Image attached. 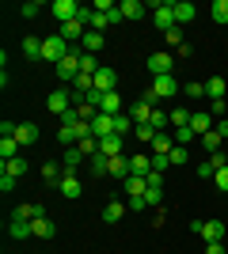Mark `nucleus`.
I'll list each match as a JSON object with an SVG mask.
<instances>
[{
    "label": "nucleus",
    "mask_w": 228,
    "mask_h": 254,
    "mask_svg": "<svg viewBox=\"0 0 228 254\" xmlns=\"http://www.w3.org/2000/svg\"><path fill=\"white\" fill-rule=\"evenodd\" d=\"M152 91H156V99H171V95H179V80H175V72L156 76V80H152Z\"/></svg>",
    "instance_id": "obj_4"
},
{
    "label": "nucleus",
    "mask_w": 228,
    "mask_h": 254,
    "mask_svg": "<svg viewBox=\"0 0 228 254\" xmlns=\"http://www.w3.org/2000/svg\"><path fill=\"white\" fill-rule=\"evenodd\" d=\"M194 0H179L175 4V27H183V23H194Z\"/></svg>",
    "instance_id": "obj_14"
},
{
    "label": "nucleus",
    "mask_w": 228,
    "mask_h": 254,
    "mask_svg": "<svg viewBox=\"0 0 228 254\" xmlns=\"http://www.w3.org/2000/svg\"><path fill=\"white\" fill-rule=\"evenodd\" d=\"M209 129H213V114H206V110H194V114H190V133H202V137H206Z\"/></svg>",
    "instance_id": "obj_12"
},
{
    "label": "nucleus",
    "mask_w": 228,
    "mask_h": 254,
    "mask_svg": "<svg viewBox=\"0 0 228 254\" xmlns=\"http://www.w3.org/2000/svg\"><path fill=\"white\" fill-rule=\"evenodd\" d=\"M171 148H175L171 133H156V140H152V156H171Z\"/></svg>",
    "instance_id": "obj_17"
},
{
    "label": "nucleus",
    "mask_w": 228,
    "mask_h": 254,
    "mask_svg": "<svg viewBox=\"0 0 228 254\" xmlns=\"http://www.w3.org/2000/svg\"><path fill=\"white\" fill-rule=\"evenodd\" d=\"M42 179H46V182H61V171H57V163H42Z\"/></svg>",
    "instance_id": "obj_44"
},
{
    "label": "nucleus",
    "mask_w": 228,
    "mask_h": 254,
    "mask_svg": "<svg viewBox=\"0 0 228 254\" xmlns=\"http://www.w3.org/2000/svg\"><path fill=\"white\" fill-rule=\"evenodd\" d=\"M23 57H27V61H38V57H42V38H23Z\"/></svg>",
    "instance_id": "obj_29"
},
{
    "label": "nucleus",
    "mask_w": 228,
    "mask_h": 254,
    "mask_svg": "<svg viewBox=\"0 0 228 254\" xmlns=\"http://www.w3.org/2000/svg\"><path fill=\"white\" fill-rule=\"evenodd\" d=\"M15 140H19V144H34V140H38V126L19 122V126H15Z\"/></svg>",
    "instance_id": "obj_21"
},
{
    "label": "nucleus",
    "mask_w": 228,
    "mask_h": 254,
    "mask_svg": "<svg viewBox=\"0 0 228 254\" xmlns=\"http://www.w3.org/2000/svg\"><path fill=\"white\" fill-rule=\"evenodd\" d=\"M99 156H107V159L122 156V137H103L99 140Z\"/></svg>",
    "instance_id": "obj_22"
},
{
    "label": "nucleus",
    "mask_w": 228,
    "mask_h": 254,
    "mask_svg": "<svg viewBox=\"0 0 228 254\" xmlns=\"http://www.w3.org/2000/svg\"><path fill=\"white\" fill-rule=\"evenodd\" d=\"M126 190H130V197H145V193H149L145 175H130V179H126Z\"/></svg>",
    "instance_id": "obj_23"
},
{
    "label": "nucleus",
    "mask_w": 228,
    "mask_h": 254,
    "mask_svg": "<svg viewBox=\"0 0 228 254\" xmlns=\"http://www.w3.org/2000/svg\"><path fill=\"white\" fill-rule=\"evenodd\" d=\"M99 110H103V114H122V95L118 91H107V95H103V103H99Z\"/></svg>",
    "instance_id": "obj_20"
},
{
    "label": "nucleus",
    "mask_w": 228,
    "mask_h": 254,
    "mask_svg": "<svg viewBox=\"0 0 228 254\" xmlns=\"http://www.w3.org/2000/svg\"><path fill=\"white\" fill-rule=\"evenodd\" d=\"M95 91H103V95H107V91H118V72H114V68H99L95 72Z\"/></svg>",
    "instance_id": "obj_10"
},
{
    "label": "nucleus",
    "mask_w": 228,
    "mask_h": 254,
    "mask_svg": "<svg viewBox=\"0 0 228 254\" xmlns=\"http://www.w3.org/2000/svg\"><path fill=\"white\" fill-rule=\"evenodd\" d=\"M69 103H73V95H69L65 87H61V91H54V95L46 99V106H50V110H54L57 118H61V114H65V110H69Z\"/></svg>",
    "instance_id": "obj_13"
},
{
    "label": "nucleus",
    "mask_w": 228,
    "mask_h": 254,
    "mask_svg": "<svg viewBox=\"0 0 228 254\" xmlns=\"http://www.w3.org/2000/svg\"><path fill=\"white\" fill-rule=\"evenodd\" d=\"M76 76H80V53L73 50V53L65 57V61L57 64V80H65V84H73Z\"/></svg>",
    "instance_id": "obj_6"
},
{
    "label": "nucleus",
    "mask_w": 228,
    "mask_h": 254,
    "mask_svg": "<svg viewBox=\"0 0 228 254\" xmlns=\"http://www.w3.org/2000/svg\"><path fill=\"white\" fill-rule=\"evenodd\" d=\"M163 38H167V42H171L175 50H179V46H183V27H171V31L163 34Z\"/></svg>",
    "instance_id": "obj_48"
},
{
    "label": "nucleus",
    "mask_w": 228,
    "mask_h": 254,
    "mask_svg": "<svg viewBox=\"0 0 228 254\" xmlns=\"http://www.w3.org/2000/svg\"><path fill=\"white\" fill-rule=\"evenodd\" d=\"M133 129H137V122H133L130 114H114V137H126Z\"/></svg>",
    "instance_id": "obj_27"
},
{
    "label": "nucleus",
    "mask_w": 228,
    "mask_h": 254,
    "mask_svg": "<svg viewBox=\"0 0 228 254\" xmlns=\"http://www.w3.org/2000/svg\"><path fill=\"white\" fill-rule=\"evenodd\" d=\"M171 68H175V57H171V53H152V57H149V72L167 76Z\"/></svg>",
    "instance_id": "obj_9"
},
{
    "label": "nucleus",
    "mask_w": 228,
    "mask_h": 254,
    "mask_svg": "<svg viewBox=\"0 0 228 254\" xmlns=\"http://www.w3.org/2000/svg\"><path fill=\"white\" fill-rule=\"evenodd\" d=\"M0 190H4V193L15 190V175H0Z\"/></svg>",
    "instance_id": "obj_52"
},
{
    "label": "nucleus",
    "mask_w": 228,
    "mask_h": 254,
    "mask_svg": "<svg viewBox=\"0 0 228 254\" xmlns=\"http://www.w3.org/2000/svg\"><path fill=\"white\" fill-rule=\"evenodd\" d=\"M213 133H221V137H228V118H221V126H213Z\"/></svg>",
    "instance_id": "obj_58"
},
{
    "label": "nucleus",
    "mask_w": 228,
    "mask_h": 254,
    "mask_svg": "<svg viewBox=\"0 0 228 254\" xmlns=\"http://www.w3.org/2000/svg\"><path fill=\"white\" fill-rule=\"evenodd\" d=\"M213 19L228 23V0H213Z\"/></svg>",
    "instance_id": "obj_39"
},
{
    "label": "nucleus",
    "mask_w": 228,
    "mask_h": 254,
    "mask_svg": "<svg viewBox=\"0 0 228 254\" xmlns=\"http://www.w3.org/2000/svg\"><path fill=\"white\" fill-rule=\"evenodd\" d=\"M8 232H11V239H27V235H34V224H31V220H19V216H11Z\"/></svg>",
    "instance_id": "obj_19"
},
{
    "label": "nucleus",
    "mask_w": 228,
    "mask_h": 254,
    "mask_svg": "<svg viewBox=\"0 0 228 254\" xmlns=\"http://www.w3.org/2000/svg\"><path fill=\"white\" fill-rule=\"evenodd\" d=\"M190 228H194L206 243H221V239H225V224L221 220H198V224H190Z\"/></svg>",
    "instance_id": "obj_3"
},
{
    "label": "nucleus",
    "mask_w": 228,
    "mask_h": 254,
    "mask_svg": "<svg viewBox=\"0 0 228 254\" xmlns=\"http://www.w3.org/2000/svg\"><path fill=\"white\" fill-rule=\"evenodd\" d=\"M50 11H54L61 23H73V19H80V4L76 0H54L50 4Z\"/></svg>",
    "instance_id": "obj_5"
},
{
    "label": "nucleus",
    "mask_w": 228,
    "mask_h": 254,
    "mask_svg": "<svg viewBox=\"0 0 228 254\" xmlns=\"http://www.w3.org/2000/svg\"><path fill=\"white\" fill-rule=\"evenodd\" d=\"M213 175H217V163H213V159L198 163V179H213Z\"/></svg>",
    "instance_id": "obj_45"
},
{
    "label": "nucleus",
    "mask_w": 228,
    "mask_h": 254,
    "mask_svg": "<svg viewBox=\"0 0 228 254\" xmlns=\"http://www.w3.org/2000/svg\"><path fill=\"white\" fill-rule=\"evenodd\" d=\"M221 140H225V137H221V133H213V129H209L206 137H202V144H206L209 152H221Z\"/></svg>",
    "instance_id": "obj_38"
},
{
    "label": "nucleus",
    "mask_w": 228,
    "mask_h": 254,
    "mask_svg": "<svg viewBox=\"0 0 228 254\" xmlns=\"http://www.w3.org/2000/svg\"><path fill=\"white\" fill-rule=\"evenodd\" d=\"M57 190L65 193L69 201H73V197H80V193H84V190H80V179H76V175H61V182H57Z\"/></svg>",
    "instance_id": "obj_15"
},
{
    "label": "nucleus",
    "mask_w": 228,
    "mask_h": 254,
    "mask_svg": "<svg viewBox=\"0 0 228 254\" xmlns=\"http://www.w3.org/2000/svg\"><path fill=\"white\" fill-rule=\"evenodd\" d=\"M167 167H171V156H152V171H160V175H163Z\"/></svg>",
    "instance_id": "obj_50"
},
{
    "label": "nucleus",
    "mask_w": 228,
    "mask_h": 254,
    "mask_svg": "<svg viewBox=\"0 0 228 254\" xmlns=\"http://www.w3.org/2000/svg\"><path fill=\"white\" fill-rule=\"evenodd\" d=\"M76 114H80V122H87V126H91V118H95L99 110H95L91 103H80V106H76Z\"/></svg>",
    "instance_id": "obj_41"
},
{
    "label": "nucleus",
    "mask_w": 228,
    "mask_h": 254,
    "mask_svg": "<svg viewBox=\"0 0 228 254\" xmlns=\"http://www.w3.org/2000/svg\"><path fill=\"white\" fill-rule=\"evenodd\" d=\"M57 34H61V38H65L69 46H76V42H84L87 27H84V23H80V19H73V23H61V31H57Z\"/></svg>",
    "instance_id": "obj_8"
},
{
    "label": "nucleus",
    "mask_w": 228,
    "mask_h": 254,
    "mask_svg": "<svg viewBox=\"0 0 228 254\" xmlns=\"http://www.w3.org/2000/svg\"><path fill=\"white\" fill-rule=\"evenodd\" d=\"M206 99H209V103H213V99H225V80H221V76L206 80Z\"/></svg>",
    "instance_id": "obj_30"
},
{
    "label": "nucleus",
    "mask_w": 228,
    "mask_h": 254,
    "mask_svg": "<svg viewBox=\"0 0 228 254\" xmlns=\"http://www.w3.org/2000/svg\"><path fill=\"white\" fill-rule=\"evenodd\" d=\"M80 72H84V76H95V72H99L95 53H84V50H80Z\"/></svg>",
    "instance_id": "obj_33"
},
{
    "label": "nucleus",
    "mask_w": 228,
    "mask_h": 254,
    "mask_svg": "<svg viewBox=\"0 0 228 254\" xmlns=\"http://www.w3.org/2000/svg\"><path fill=\"white\" fill-rule=\"evenodd\" d=\"M171 137H175V144H183V148H186V144H190V126H183V129H175Z\"/></svg>",
    "instance_id": "obj_49"
},
{
    "label": "nucleus",
    "mask_w": 228,
    "mask_h": 254,
    "mask_svg": "<svg viewBox=\"0 0 228 254\" xmlns=\"http://www.w3.org/2000/svg\"><path fill=\"white\" fill-rule=\"evenodd\" d=\"M91 175H95V179H103V175H110V159L107 156H91Z\"/></svg>",
    "instance_id": "obj_32"
},
{
    "label": "nucleus",
    "mask_w": 228,
    "mask_h": 254,
    "mask_svg": "<svg viewBox=\"0 0 228 254\" xmlns=\"http://www.w3.org/2000/svg\"><path fill=\"white\" fill-rule=\"evenodd\" d=\"M141 209H149V205H145V197H130V212H141Z\"/></svg>",
    "instance_id": "obj_55"
},
{
    "label": "nucleus",
    "mask_w": 228,
    "mask_h": 254,
    "mask_svg": "<svg viewBox=\"0 0 228 254\" xmlns=\"http://www.w3.org/2000/svg\"><path fill=\"white\" fill-rule=\"evenodd\" d=\"M186 159H190V152H186L183 144H175L171 148V163H186Z\"/></svg>",
    "instance_id": "obj_51"
},
{
    "label": "nucleus",
    "mask_w": 228,
    "mask_h": 254,
    "mask_svg": "<svg viewBox=\"0 0 228 254\" xmlns=\"http://www.w3.org/2000/svg\"><path fill=\"white\" fill-rule=\"evenodd\" d=\"M23 171H27V159H23V156H15V159H4V175H15V179H19Z\"/></svg>",
    "instance_id": "obj_35"
},
{
    "label": "nucleus",
    "mask_w": 228,
    "mask_h": 254,
    "mask_svg": "<svg viewBox=\"0 0 228 254\" xmlns=\"http://www.w3.org/2000/svg\"><path fill=\"white\" fill-rule=\"evenodd\" d=\"M91 137H95V140H103V137H114V118L99 110V114L91 118Z\"/></svg>",
    "instance_id": "obj_7"
},
{
    "label": "nucleus",
    "mask_w": 228,
    "mask_h": 254,
    "mask_svg": "<svg viewBox=\"0 0 228 254\" xmlns=\"http://www.w3.org/2000/svg\"><path fill=\"white\" fill-rule=\"evenodd\" d=\"M76 148H80V152H84L87 159H91V156H95V152H99V140H95V137H84V140H80V144H76Z\"/></svg>",
    "instance_id": "obj_36"
},
{
    "label": "nucleus",
    "mask_w": 228,
    "mask_h": 254,
    "mask_svg": "<svg viewBox=\"0 0 228 254\" xmlns=\"http://www.w3.org/2000/svg\"><path fill=\"white\" fill-rule=\"evenodd\" d=\"M122 216H126V205H122V201H107V209H103V224H118Z\"/></svg>",
    "instance_id": "obj_26"
},
{
    "label": "nucleus",
    "mask_w": 228,
    "mask_h": 254,
    "mask_svg": "<svg viewBox=\"0 0 228 254\" xmlns=\"http://www.w3.org/2000/svg\"><path fill=\"white\" fill-rule=\"evenodd\" d=\"M103 46H107V42H103V34H99V31H87L84 42H80V50H84V53H99Z\"/></svg>",
    "instance_id": "obj_25"
},
{
    "label": "nucleus",
    "mask_w": 228,
    "mask_h": 254,
    "mask_svg": "<svg viewBox=\"0 0 228 254\" xmlns=\"http://www.w3.org/2000/svg\"><path fill=\"white\" fill-rule=\"evenodd\" d=\"M145 182H149V190H163V175H160V171H149Z\"/></svg>",
    "instance_id": "obj_47"
},
{
    "label": "nucleus",
    "mask_w": 228,
    "mask_h": 254,
    "mask_svg": "<svg viewBox=\"0 0 228 254\" xmlns=\"http://www.w3.org/2000/svg\"><path fill=\"white\" fill-rule=\"evenodd\" d=\"M107 27H110V19L103 15V11H95V15H91V27H87V31H99V34H103Z\"/></svg>",
    "instance_id": "obj_40"
},
{
    "label": "nucleus",
    "mask_w": 228,
    "mask_h": 254,
    "mask_svg": "<svg viewBox=\"0 0 228 254\" xmlns=\"http://www.w3.org/2000/svg\"><path fill=\"white\" fill-rule=\"evenodd\" d=\"M160 197H163V190H149L145 193V205H160Z\"/></svg>",
    "instance_id": "obj_54"
},
{
    "label": "nucleus",
    "mask_w": 228,
    "mask_h": 254,
    "mask_svg": "<svg viewBox=\"0 0 228 254\" xmlns=\"http://www.w3.org/2000/svg\"><path fill=\"white\" fill-rule=\"evenodd\" d=\"M213 182H217V190H221V193H228V163H225V167H217Z\"/></svg>",
    "instance_id": "obj_42"
},
{
    "label": "nucleus",
    "mask_w": 228,
    "mask_h": 254,
    "mask_svg": "<svg viewBox=\"0 0 228 254\" xmlns=\"http://www.w3.org/2000/svg\"><path fill=\"white\" fill-rule=\"evenodd\" d=\"M152 23H156V31H171L175 27V4L171 0H163V4H152Z\"/></svg>",
    "instance_id": "obj_2"
},
{
    "label": "nucleus",
    "mask_w": 228,
    "mask_h": 254,
    "mask_svg": "<svg viewBox=\"0 0 228 254\" xmlns=\"http://www.w3.org/2000/svg\"><path fill=\"white\" fill-rule=\"evenodd\" d=\"M149 171H152L149 156H130V175H149Z\"/></svg>",
    "instance_id": "obj_31"
},
{
    "label": "nucleus",
    "mask_w": 228,
    "mask_h": 254,
    "mask_svg": "<svg viewBox=\"0 0 228 254\" xmlns=\"http://www.w3.org/2000/svg\"><path fill=\"white\" fill-rule=\"evenodd\" d=\"M206 254H225V243H206Z\"/></svg>",
    "instance_id": "obj_57"
},
{
    "label": "nucleus",
    "mask_w": 228,
    "mask_h": 254,
    "mask_svg": "<svg viewBox=\"0 0 228 254\" xmlns=\"http://www.w3.org/2000/svg\"><path fill=\"white\" fill-rule=\"evenodd\" d=\"M141 103H149V106H156V103H160V99H156V91H152V87H149V91H145V95H141Z\"/></svg>",
    "instance_id": "obj_56"
},
{
    "label": "nucleus",
    "mask_w": 228,
    "mask_h": 254,
    "mask_svg": "<svg viewBox=\"0 0 228 254\" xmlns=\"http://www.w3.org/2000/svg\"><path fill=\"white\" fill-rule=\"evenodd\" d=\"M34 224V235H38V239H54L57 235V224L50 220V216H42V220H31Z\"/></svg>",
    "instance_id": "obj_24"
},
{
    "label": "nucleus",
    "mask_w": 228,
    "mask_h": 254,
    "mask_svg": "<svg viewBox=\"0 0 228 254\" xmlns=\"http://www.w3.org/2000/svg\"><path fill=\"white\" fill-rule=\"evenodd\" d=\"M84 159H87V156H84L80 148H76V144H73V148H65V159H61V167H65V175H76Z\"/></svg>",
    "instance_id": "obj_11"
},
{
    "label": "nucleus",
    "mask_w": 228,
    "mask_h": 254,
    "mask_svg": "<svg viewBox=\"0 0 228 254\" xmlns=\"http://www.w3.org/2000/svg\"><path fill=\"white\" fill-rule=\"evenodd\" d=\"M38 11H42V4H34V0H27V4L19 8V15H23V19H34Z\"/></svg>",
    "instance_id": "obj_46"
},
{
    "label": "nucleus",
    "mask_w": 228,
    "mask_h": 254,
    "mask_svg": "<svg viewBox=\"0 0 228 254\" xmlns=\"http://www.w3.org/2000/svg\"><path fill=\"white\" fill-rule=\"evenodd\" d=\"M118 8H122V15H126V19L133 23V19H141L145 11H149V4H141V0H122Z\"/></svg>",
    "instance_id": "obj_16"
},
{
    "label": "nucleus",
    "mask_w": 228,
    "mask_h": 254,
    "mask_svg": "<svg viewBox=\"0 0 228 254\" xmlns=\"http://www.w3.org/2000/svg\"><path fill=\"white\" fill-rule=\"evenodd\" d=\"M183 91H186V99H206V84H194V80H190Z\"/></svg>",
    "instance_id": "obj_43"
},
{
    "label": "nucleus",
    "mask_w": 228,
    "mask_h": 254,
    "mask_svg": "<svg viewBox=\"0 0 228 254\" xmlns=\"http://www.w3.org/2000/svg\"><path fill=\"white\" fill-rule=\"evenodd\" d=\"M209 114H217V118H225V99H213V103H209Z\"/></svg>",
    "instance_id": "obj_53"
},
{
    "label": "nucleus",
    "mask_w": 228,
    "mask_h": 254,
    "mask_svg": "<svg viewBox=\"0 0 228 254\" xmlns=\"http://www.w3.org/2000/svg\"><path fill=\"white\" fill-rule=\"evenodd\" d=\"M110 175H114V179H130V156H114L110 159Z\"/></svg>",
    "instance_id": "obj_28"
},
{
    "label": "nucleus",
    "mask_w": 228,
    "mask_h": 254,
    "mask_svg": "<svg viewBox=\"0 0 228 254\" xmlns=\"http://www.w3.org/2000/svg\"><path fill=\"white\" fill-rule=\"evenodd\" d=\"M69 53H73V46L65 42V38H61V34H50V38H42V61H50L57 68V64L65 61Z\"/></svg>",
    "instance_id": "obj_1"
},
{
    "label": "nucleus",
    "mask_w": 228,
    "mask_h": 254,
    "mask_svg": "<svg viewBox=\"0 0 228 254\" xmlns=\"http://www.w3.org/2000/svg\"><path fill=\"white\" fill-rule=\"evenodd\" d=\"M11 216H19V220H42L46 209H42V205H34V201H27V205H19V209L11 212Z\"/></svg>",
    "instance_id": "obj_18"
},
{
    "label": "nucleus",
    "mask_w": 228,
    "mask_h": 254,
    "mask_svg": "<svg viewBox=\"0 0 228 254\" xmlns=\"http://www.w3.org/2000/svg\"><path fill=\"white\" fill-rule=\"evenodd\" d=\"M133 137H137V140H149V144H152V140H156V129H152L149 122H145V126H137V129H133Z\"/></svg>",
    "instance_id": "obj_37"
},
{
    "label": "nucleus",
    "mask_w": 228,
    "mask_h": 254,
    "mask_svg": "<svg viewBox=\"0 0 228 254\" xmlns=\"http://www.w3.org/2000/svg\"><path fill=\"white\" fill-rule=\"evenodd\" d=\"M190 114H194V110H186V106H175V110H171V126H175V129L190 126Z\"/></svg>",
    "instance_id": "obj_34"
}]
</instances>
